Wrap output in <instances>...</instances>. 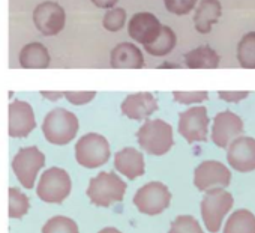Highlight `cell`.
<instances>
[{
    "instance_id": "cell-2",
    "label": "cell",
    "mask_w": 255,
    "mask_h": 233,
    "mask_svg": "<svg viewBox=\"0 0 255 233\" xmlns=\"http://www.w3.org/2000/svg\"><path fill=\"white\" fill-rule=\"evenodd\" d=\"M138 145L150 155H165L174 145L173 127L162 119L146 121L137 133Z\"/></svg>"
},
{
    "instance_id": "cell-24",
    "label": "cell",
    "mask_w": 255,
    "mask_h": 233,
    "mask_svg": "<svg viewBox=\"0 0 255 233\" xmlns=\"http://www.w3.org/2000/svg\"><path fill=\"white\" fill-rule=\"evenodd\" d=\"M237 62L245 69H255V32L246 33L239 41Z\"/></svg>"
},
{
    "instance_id": "cell-9",
    "label": "cell",
    "mask_w": 255,
    "mask_h": 233,
    "mask_svg": "<svg viewBox=\"0 0 255 233\" xmlns=\"http://www.w3.org/2000/svg\"><path fill=\"white\" fill-rule=\"evenodd\" d=\"M209 122L206 107H191L179 116V133L188 143L206 142L209 136Z\"/></svg>"
},
{
    "instance_id": "cell-3",
    "label": "cell",
    "mask_w": 255,
    "mask_h": 233,
    "mask_svg": "<svg viewBox=\"0 0 255 233\" xmlns=\"http://www.w3.org/2000/svg\"><path fill=\"white\" fill-rule=\"evenodd\" d=\"M126 193V184L113 172H101L90 179L87 196L96 206L107 208L116 202H122Z\"/></svg>"
},
{
    "instance_id": "cell-30",
    "label": "cell",
    "mask_w": 255,
    "mask_h": 233,
    "mask_svg": "<svg viewBox=\"0 0 255 233\" xmlns=\"http://www.w3.org/2000/svg\"><path fill=\"white\" fill-rule=\"evenodd\" d=\"M173 98L176 102L183 104V105H192V104H201L209 98V93L204 90H198V92H182V90H176L173 92Z\"/></svg>"
},
{
    "instance_id": "cell-13",
    "label": "cell",
    "mask_w": 255,
    "mask_h": 233,
    "mask_svg": "<svg viewBox=\"0 0 255 233\" xmlns=\"http://www.w3.org/2000/svg\"><path fill=\"white\" fill-rule=\"evenodd\" d=\"M36 128L35 111L27 101L15 99L9 104V136L14 139L27 137Z\"/></svg>"
},
{
    "instance_id": "cell-11",
    "label": "cell",
    "mask_w": 255,
    "mask_h": 233,
    "mask_svg": "<svg viewBox=\"0 0 255 233\" xmlns=\"http://www.w3.org/2000/svg\"><path fill=\"white\" fill-rule=\"evenodd\" d=\"M231 181L230 170L219 161L207 160L203 161L194 173V184L200 191H207L212 188H225Z\"/></svg>"
},
{
    "instance_id": "cell-6",
    "label": "cell",
    "mask_w": 255,
    "mask_h": 233,
    "mask_svg": "<svg viewBox=\"0 0 255 233\" xmlns=\"http://www.w3.org/2000/svg\"><path fill=\"white\" fill-rule=\"evenodd\" d=\"M71 188L72 182L68 172L60 167H50L42 173L36 194L47 203H62L69 196Z\"/></svg>"
},
{
    "instance_id": "cell-20",
    "label": "cell",
    "mask_w": 255,
    "mask_h": 233,
    "mask_svg": "<svg viewBox=\"0 0 255 233\" xmlns=\"http://www.w3.org/2000/svg\"><path fill=\"white\" fill-rule=\"evenodd\" d=\"M18 62L24 69H47L51 63V56L44 44L29 42L21 48Z\"/></svg>"
},
{
    "instance_id": "cell-31",
    "label": "cell",
    "mask_w": 255,
    "mask_h": 233,
    "mask_svg": "<svg viewBox=\"0 0 255 233\" xmlns=\"http://www.w3.org/2000/svg\"><path fill=\"white\" fill-rule=\"evenodd\" d=\"M63 98H66L68 102L72 105H84V104L92 102L96 98V92H93V90H86V92L71 90V92H63Z\"/></svg>"
},
{
    "instance_id": "cell-12",
    "label": "cell",
    "mask_w": 255,
    "mask_h": 233,
    "mask_svg": "<svg viewBox=\"0 0 255 233\" xmlns=\"http://www.w3.org/2000/svg\"><path fill=\"white\" fill-rule=\"evenodd\" d=\"M242 133H243V122L236 113L227 110L215 116L212 125V142L218 148H227Z\"/></svg>"
},
{
    "instance_id": "cell-22",
    "label": "cell",
    "mask_w": 255,
    "mask_h": 233,
    "mask_svg": "<svg viewBox=\"0 0 255 233\" xmlns=\"http://www.w3.org/2000/svg\"><path fill=\"white\" fill-rule=\"evenodd\" d=\"M176 44H177V36L174 30L168 26H162L159 36L153 42L144 45V50L147 54L153 57H164L174 50Z\"/></svg>"
},
{
    "instance_id": "cell-17",
    "label": "cell",
    "mask_w": 255,
    "mask_h": 233,
    "mask_svg": "<svg viewBox=\"0 0 255 233\" xmlns=\"http://www.w3.org/2000/svg\"><path fill=\"white\" fill-rule=\"evenodd\" d=\"M110 65L114 69H141L146 65L143 51L132 42L117 44L110 54Z\"/></svg>"
},
{
    "instance_id": "cell-33",
    "label": "cell",
    "mask_w": 255,
    "mask_h": 233,
    "mask_svg": "<svg viewBox=\"0 0 255 233\" xmlns=\"http://www.w3.org/2000/svg\"><path fill=\"white\" fill-rule=\"evenodd\" d=\"M42 98L48 99L50 102H57L59 99L63 98V92H54V90H41L39 92Z\"/></svg>"
},
{
    "instance_id": "cell-36",
    "label": "cell",
    "mask_w": 255,
    "mask_h": 233,
    "mask_svg": "<svg viewBox=\"0 0 255 233\" xmlns=\"http://www.w3.org/2000/svg\"><path fill=\"white\" fill-rule=\"evenodd\" d=\"M161 68H179V66L173 65V63H164V65H161Z\"/></svg>"
},
{
    "instance_id": "cell-1",
    "label": "cell",
    "mask_w": 255,
    "mask_h": 233,
    "mask_svg": "<svg viewBox=\"0 0 255 233\" xmlns=\"http://www.w3.org/2000/svg\"><path fill=\"white\" fill-rule=\"evenodd\" d=\"M80 130L78 118L69 110L57 107L47 113L42 122V133L47 142L63 146L71 143Z\"/></svg>"
},
{
    "instance_id": "cell-5",
    "label": "cell",
    "mask_w": 255,
    "mask_h": 233,
    "mask_svg": "<svg viewBox=\"0 0 255 233\" xmlns=\"http://www.w3.org/2000/svg\"><path fill=\"white\" fill-rule=\"evenodd\" d=\"M233 202V196L221 187L206 191L201 200V215L209 232H219L222 220L230 212Z\"/></svg>"
},
{
    "instance_id": "cell-23",
    "label": "cell",
    "mask_w": 255,
    "mask_h": 233,
    "mask_svg": "<svg viewBox=\"0 0 255 233\" xmlns=\"http://www.w3.org/2000/svg\"><path fill=\"white\" fill-rule=\"evenodd\" d=\"M224 233H255V215L246 209H239L230 215Z\"/></svg>"
},
{
    "instance_id": "cell-19",
    "label": "cell",
    "mask_w": 255,
    "mask_h": 233,
    "mask_svg": "<svg viewBox=\"0 0 255 233\" xmlns=\"http://www.w3.org/2000/svg\"><path fill=\"white\" fill-rule=\"evenodd\" d=\"M222 15V6L219 0H201L200 5L195 6L194 26L195 30L201 35L212 32V27L219 21Z\"/></svg>"
},
{
    "instance_id": "cell-28",
    "label": "cell",
    "mask_w": 255,
    "mask_h": 233,
    "mask_svg": "<svg viewBox=\"0 0 255 233\" xmlns=\"http://www.w3.org/2000/svg\"><path fill=\"white\" fill-rule=\"evenodd\" d=\"M168 233H204L200 223L192 215H179L170 227Z\"/></svg>"
},
{
    "instance_id": "cell-18",
    "label": "cell",
    "mask_w": 255,
    "mask_h": 233,
    "mask_svg": "<svg viewBox=\"0 0 255 233\" xmlns=\"http://www.w3.org/2000/svg\"><path fill=\"white\" fill-rule=\"evenodd\" d=\"M114 167L128 179H137L144 175V155L135 148H123L114 155Z\"/></svg>"
},
{
    "instance_id": "cell-25",
    "label": "cell",
    "mask_w": 255,
    "mask_h": 233,
    "mask_svg": "<svg viewBox=\"0 0 255 233\" xmlns=\"http://www.w3.org/2000/svg\"><path fill=\"white\" fill-rule=\"evenodd\" d=\"M30 200L29 197L18 188H9V217L11 218H21L29 212Z\"/></svg>"
},
{
    "instance_id": "cell-16",
    "label": "cell",
    "mask_w": 255,
    "mask_h": 233,
    "mask_svg": "<svg viewBox=\"0 0 255 233\" xmlns=\"http://www.w3.org/2000/svg\"><path fill=\"white\" fill-rule=\"evenodd\" d=\"M161 29V21L150 12H138L128 23V33L134 39V42L141 45L153 42L159 36Z\"/></svg>"
},
{
    "instance_id": "cell-32",
    "label": "cell",
    "mask_w": 255,
    "mask_h": 233,
    "mask_svg": "<svg viewBox=\"0 0 255 233\" xmlns=\"http://www.w3.org/2000/svg\"><path fill=\"white\" fill-rule=\"evenodd\" d=\"M249 92L246 90H221L218 92V96L224 99L225 102H240L242 99L248 98Z\"/></svg>"
},
{
    "instance_id": "cell-35",
    "label": "cell",
    "mask_w": 255,
    "mask_h": 233,
    "mask_svg": "<svg viewBox=\"0 0 255 233\" xmlns=\"http://www.w3.org/2000/svg\"><path fill=\"white\" fill-rule=\"evenodd\" d=\"M98 233H122V232H119L116 227H105V229H102V230L98 232Z\"/></svg>"
},
{
    "instance_id": "cell-15",
    "label": "cell",
    "mask_w": 255,
    "mask_h": 233,
    "mask_svg": "<svg viewBox=\"0 0 255 233\" xmlns=\"http://www.w3.org/2000/svg\"><path fill=\"white\" fill-rule=\"evenodd\" d=\"M158 99L150 92L128 95L120 104V111L132 121H146L158 110Z\"/></svg>"
},
{
    "instance_id": "cell-14",
    "label": "cell",
    "mask_w": 255,
    "mask_h": 233,
    "mask_svg": "<svg viewBox=\"0 0 255 233\" xmlns=\"http://www.w3.org/2000/svg\"><path fill=\"white\" fill-rule=\"evenodd\" d=\"M228 164L242 173L255 170V139L239 136L228 146Z\"/></svg>"
},
{
    "instance_id": "cell-26",
    "label": "cell",
    "mask_w": 255,
    "mask_h": 233,
    "mask_svg": "<svg viewBox=\"0 0 255 233\" xmlns=\"http://www.w3.org/2000/svg\"><path fill=\"white\" fill-rule=\"evenodd\" d=\"M42 233H80L78 232V226L74 220L68 218V217H53L50 218L44 227H42Z\"/></svg>"
},
{
    "instance_id": "cell-10",
    "label": "cell",
    "mask_w": 255,
    "mask_h": 233,
    "mask_svg": "<svg viewBox=\"0 0 255 233\" xmlns=\"http://www.w3.org/2000/svg\"><path fill=\"white\" fill-rule=\"evenodd\" d=\"M33 23L44 36H56L65 29L66 12L56 2H44L35 8Z\"/></svg>"
},
{
    "instance_id": "cell-4",
    "label": "cell",
    "mask_w": 255,
    "mask_h": 233,
    "mask_svg": "<svg viewBox=\"0 0 255 233\" xmlns=\"http://www.w3.org/2000/svg\"><path fill=\"white\" fill-rule=\"evenodd\" d=\"M110 154L108 140L98 133L84 134L75 145V160L86 169L104 166L110 160Z\"/></svg>"
},
{
    "instance_id": "cell-27",
    "label": "cell",
    "mask_w": 255,
    "mask_h": 233,
    "mask_svg": "<svg viewBox=\"0 0 255 233\" xmlns=\"http://www.w3.org/2000/svg\"><path fill=\"white\" fill-rule=\"evenodd\" d=\"M126 11L123 8H110L107 9V12L104 14V18H102V26L105 30L108 32H119L123 29V26L126 24Z\"/></svg>"
},
{
    "instance_id": "cell-34",
    "label": "cell",
    "mask_w": 255,
    "mask_h": 233,
    "mask_svg": "<svg viewBox=\"0 0 255 233\" xmlns=\"http://www.w3.org/2000/svg\"><path fill=\"white\" fill-rule=\"evenodd\" d=\"M90 2L99 9H110L117 5L119 0H90Z\"/></svg>"
},
{
    "instance_id": "cell-21",
    "label": "cell",
    "mask_w": 255,
    "mask_h": 233,
    "mask_svg": "<svg viewBox=\"0 0 255 233\" xmlns=\"http://www.w3.org/2000/svg\"><path fill=\"white\" fill-rule=\"evenodd\" d=\"M219 60V54L209 45L197 47L185 54V65L191 69H215Z\"/></svg>"
},
{
    "instance_id": "cell-8",
    "label": "cell",
    "mask_w": 255,
    "mask_h": 233,
    "mask_svg": "<svg viewBox=\"0 0 255 233\" xmlns=\"http://www.w3.org/2000/svg\"><path fill=\"white\" fill-rule=\"evenodd\" d=\"M44 164L45 155L36 146H29L17 152V155L12 160V170L18 181L21 182V185L30 190L33 188L36 176L39 170L44 167Z\"/></svg>"
},
{
    "instance_id": "cell-7",
    "label": "cell",
    "mask_w": 255,
    "mask_h": 233,
    "mask_svg": "<svg viewBox=\"0 0 255 233\" xmlns=\"http://www.w3.org/2000/svg\"><path fill=\"white\" fill-rule=\"evenodd\" d=\"M171 202V193L162 182H149L143 185L134 196V205L140 212L147 215H158L164 212Z\"/></svg>"
},
{
    "instance_id": "cell-29",
    "label": "cell",
    "mask_w": 255,
    "mask_h": 233,
    "mask_svg": "<svg viewBox=\"0 0 255 233\" xmlns=\"http://www.w3.org/2000/svg\"><path fill=\"white\" fill-rule=\"evenodd\" d=\"M198 0H164L165 9L174 15H188L195 9Z\"/></svg>"
}]
</instances>
